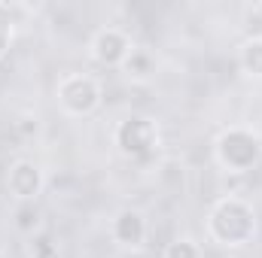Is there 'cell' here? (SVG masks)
Segmentation results:
<instances>
[{
  "instance_id": "cell-1",
  "label": "cell",
  "mask_w": 262,
  "mask_h": 258,
  "mask_svg": "<svg viewBox=\"0 0 262 258\" xmlns=\"http://www.w3.org/2000/svg\"><path fill=\"white\" fill-rule=\"evenodd\" d=\"M204 231H207V240L216 243L220 249H241V246H250V243L259 237V216H256V207H253L250 200H244L241 194H223V197L213 200V207L207 210Z\"/></svg>"
},
{
  "instance_id": "cell-2",
  "label": "cell",
  "mask_w": 262,
  "mask_h": 258,
  "mask_svg": "<svg viewBox=\"0 0 262 258\" xmlns=\"http://www.w3.org/2000/svg\"><path fill=\"white\" fill-rule=\"evenodd\" d=\"M213 161L229 176L253 173L262 164V134L244 125L223 128L213 137Z\"/></svg>"
},
{
  "instance_id": "cell-3",
  "label": "cell",
  "mask_w": 262,
  "mask_h": 258,
  "mask_svg": "<svg viewBox=\"0 0 262 258\" xmlns=\"http://www.w3.org/2000/svg\"><path fill=\"white\" fill-rule=\"evenodd\" d=\"M55 100L61 107V113L70 119H89L98 113L104 91L101 82L89 73H64L55 85Z\"/></svg>"
},
{
  "instance_id": "cell-4",
  "label": "cell",
  "mask_w": 262,
  "mask_h": 258,
  "mask_svg": "<svg viewBox=\"0 0 262 258\" xmlns=\"http://www.w3.org/2000/svg\"><path fill=\"white\" fill-rule=\"evenodd\" d=\"M113 146L128 161L152 158V152L159 149V125H156V119L137 116V113L119 119L116 128H113Z\"/></svg>"
},
{
  "instance_id": "cell-5",
  "label": "cell",
  "mask_w": 262,
  "mask_h": 258,
  "mask_svg": "<svg viewBox=\"0 0 262 258\" xmlns=\"http://www.w3.org/2000/svg\"><path fill=\"white\" fill-rule=\"evenodd\" d=\"M110 240L122 252H143L149 240V219L137 207H122L110 219Z\"/></svg>"
},
{
  "instance_id": "cell-6",
  "label": "cell",
  "mask_w": 262,
  "mask_h": 258,
  "mask_svg": "<svg viewBox=\"0 0 262 258\" xmlns=\"http://www.w3.org/2000/svg\"><path fill=\"white\" fill-rule=\"evenodd\" d=\"M46 189V173L37 161L31 158H18L9 164L6 170V192L15 203H31V200H40V194Z\"/></svg>"
},
{
  "instance_id": "cell-7",
  "label": "cell",
  "mask_w": 262,
  "mask_h": 258,
  "mask_svg": "<svg viewBox=\"0 0 262 258\" xmlns=\"http://www.w3.org/2000/svg\"><path fill=\"white\" fill-rule=\"evenodd\" d=\"M131 49H134L131 37L119 28H101L89 43V55L98 67H122Z\"/></svg>"
},
{
  "instance_id": "cell-8",
  "label": "cell",
  "mask_w": 262,
  "mask_h": 258,
  "mask_svg": "<svg viewBox=\"0 0 262 258\" xmlns=\"http://www.w3.org/2000/svg\"><path fill=\"white\" fill-rule=\"evenodd\" d=\"M156 55L149 52V49H140V46H134L128 52V58H125V64L119 67L122 73H125V79L128 82H149L152 76H156Z\"/></svg>"
},
{
  "instance_id": "cell-9",
  "label": "cell",
  "mask_w": 262,
  "mask_h": 258,
  "mask_svg": "<svg viewBox=\"0 0 262 258\" xmlns=\"http://www.w3.org/2000/svg\"><path fill=\"white\" fill-rule=\"evenodd\" d=\"M238 70H241L247 79L262 82V34L247 37V40L238 46Z\"/></svg>"
},
{
  "instance_id": "cell-10",
  "label": "cell",
  "mask_w": 262,
  "mask_h": 258,
  "mask_svg": "<svg viewBox=\"0 0 262 258\" xmlns=\"http://www.w3.org/2000/svg\"><path fill=\"white\" fill-rule=\"evenodd\" d=\"M12 228L21 234V237H34V234H40L43 231V207L37 203V200H31V203H15V210H12Z\"/></svg>"
},
{
  "instance_id": "cell-11",
  "label": "cell",
  "mask_w": 262,
  "mask_h": 258,
  "mask_svg": "<svg viewBox=\"0 0 262 258\" xmlns=\"http://www.w3.org/2000/svg\"><path fill=\"white\" fill-rule=\"evenodd\" d=\"M28 258H64V255H61L58 240L49 231H40L28 240Z\"/></svg>"
},
{
  "instance_id": "cell-12",
  "label": "cell",
  "mask_w": 262,
  "mask_h": 258,
  "mask_svg": "<svg viewBox=\"0 0 262 258\" xmlns=\"http://www.w3.org/2000/svg\"><path fill=\"white\" fill-rule=\"evenodd\" d=\"M162 258H204V249L195 237H174L171 243H165Z\"/></svg>"
},
{
  "instance_id": "cell-13",
  "label": "cell",
  "mask_w": 262,
  "mask_h": 258,
  "mask_svg": "<svg viewBox=\"0 0 262 258\" xmlns=\"http://www.w3.org/2000/svg\"><path fill=\"white\" fill-rule=\"evenodd\" d=\"M12 37H15L12 6H9V3H0V61H3V55L9 52V46H12Z\"/></svg>"
},
{
  "instance_id": "cell-14",
  "label": "cell",
  "mask_w": 262,
  "mask_h": 258,
  "mask_svg": "<svg viewBox=\"0 0 262 258\" xmlns=\"http://www.w3.org/2000/svg\"><path fill=\"white\" fill-rule=\"evenodd\" d=\"M159 179L162 183H171L174 179V192H180L183 189V179H186V170H183V164L177 158H165L159 164Z\"/></svg>"
},
{
  "instance_id": "cell-15",
  "label": "cell",
  "mask_w": 262,
  "mask_h": 258,
  "mask_svg": "<svg viewBox=\"0 0 262 258\" xmlns=\"http://www.w3.org/2000/svg\"><path fill=\"white\" fill-rule=\"evenodd\" d=\"M40 119L37 116H18V122H15V134L21 137V140H34L37 134H40Z\"/></svg>"
}]
</instances>
